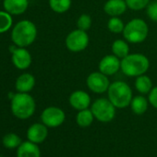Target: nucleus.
Returning <instances> with one entry per match:
<instances>
[{
    "instance_id": "1",
    "label": "nucleus",
    "mask_w": 157,
    "mask_h": 157,
    "mask_svg": "<svg viewBox=\"0 0 157 157\" xmlns=\"http://www.w3.org/2000/svg\"><path fill=\"white\" fill-rule=\"evenodd\" d=\"M150 67L149 58L139 53L128 54L121 59V71L128 77L137 78L145 74Z\"/></svg>"
},
{
    "instance_id": "2",
    "label": "nucleus",
    "mask_w": 157,
    "mask_h": 157,
    "mask_svg": "<svg viewBox=\"0 0 157 157\" xmlns=\"http://www.w3.org/2000/svg\"><path fill=\"white\" fill-rule=\"evenodd\" d=\"M107 96L117 108L123 109L130 105L133 94L128 84L124 82L117 81L110 84L107 91Z\"/></svg>"
},
{
    "instance_id": "3",
    "label": "nucleus",
    "mask_w": 157,
    "mask_h": 157,
    "mask_svg": "<svg viewBox=\"0 0 157 157\" xmlns=\"http://www.w3.org/2000/svg\"><path fill=\"white\" fill-rule=\"evenodd\" d=\"M37 29L31 21H21L18 22L12 30L11 38L13 43L19 47L31 45L36 39Z\"/></svg>"
},
{
    "instance_id": "4",
    "label": "nucleus",
    "mask_w": 157,
    "mask_h": 157,
    "mask_svg": "<svg viewBox=\"0 0 157 157\" xmlns=\"http://www.w3.org/2000/svg\"><path fill=\"white\" fill-rule=\"evenodd\" d=\"M35 108V101L28 93H19L11 99V112L17 118H30L34 114Z\"/></svg>"
},
{
    "instance_id": "5",
    "label": "nucleus",
    "mask_w": 157,
    "mask_h": 157,
    "mask_svg": "<svg viewBox=\"0 0 157 157\" xmlns=\"http://www.w3.org/2000/svg\"><path fill=\"white\" fill-rule=\"evenodd\" d=\"M123 36L128 43L140 44L146 40L149 34V27L145 21L141 19H133L125 24Z\"/></svg>"
},
{
    "instance_id": "6",
    "label": "nucleus",
    "mask_w": 157,
    "mask_h": 157,
    "mask_svg": "<svg viewBox=\"0 0 157 157\" xmlns=\"http://www.w3.org/2000/svg\"><path fill=\"white\" fill-rule=\"evenodd\" d=\"M117 107L108 98H98L91 105L94 118L102 123H108L116 117Z\"/></svg>"
},
{
    "instance_id": "7",
    "label": "nucleus",
    "mask_w": 157,
    "mask_h": 157,
    "mask_svg": "<svg viewBox=\"0 0 157 157\" xmlns=\"http://www.w3.org/2000/svg\"><path fill=\"white\" fill-rule=\"evenodd\" d=\"M66 46L73 53H78L85 50L90 43V38L87 32L77 29L70 32L66 37Z\"/></svg>"
},
{
    "instance_id": "8",
    "label": "nucleus",
    "mask_w": 157,
    "mask_h": 157,
    "mask_svg": "<svg viewBox=\"0 0 157 157\" xmlns=\"http://www.w3.org/2000/svg\"><path fill=\"white\" fill-rule=\"evenodd\" d=\"M86 84L90 91L94 94H102L108 91L110 86V82L108 76L103 74L100 71H95L91 73L86 78Z\"/></svg>"
},
{
    "instance_id": "9",
    "label": "nucleus",
    "mask_w": 157,
    "mask_h": 157,
    "mask_svg": "<svg viewBox=\"0 0 157 157\" xmlns=\"http://www.w3.org/2000/svg\"><path fill=\"white\" fill-rule=\"evenodd\" d=\"M41 119L47 128H57L64 123L66 115L61 108L49 106L42 112Z\"/></svg>"
},
{
    "instance_id": "10",
    "label": "nucleus",
    "mask_w": 157,
    "mask_h": 157,
    "mask_svg": "<svg viewBox=\"0 0 157 157\" xmlns=\"http://www.w3.org/2000/svg\"><path fill=\"white\" fill-rule=\"evenodd\" d=\"M121 67V59L115 55H106L99 62V71L110 77L117 74Z\"/></svg>"
},
{
    "instance_id": "11",
    "label": "nucleus",
    "mask_w": 157,
    "mask_h": 157,
    "mask_svg": "<svg viewBox=\"0 0 157 157\" xmlns=\"http://www.w3.org/2000/svg\"><path fill=\"white\" fill-rule=\"evenodd\" d=\"M68 102L74 109L81 111L89 108L91 105V96L82 90H77L70 94Z\"/></svg>"
},
{
    "instance_id": "12",
    "label": "nucleus",
    "mask_w": 157,
    "mask_h": 157,
    "mask_svg": "<svg viewBox=\"0 0 157 157\" xmlns=\"http://www.w3.org/2000/svg\"><path fill=\"white\" fill-rule=\"evenodd\" d=\"M12 62L19 69H26L32 64V56L24 47H17L12 53Z\"/></svg>"
},
{
    "instance_id": "13",
    "label": "nucleus",
    "mask_w": 157,
    "mask_h": 157,
    "mask_svg": "<svg viewBox=\"0 0 157 157\" xmlns=\"http://www.w3.org/2000/svg\"><path fill=\"white\" fill-rule=\"evenodd\" d=\"M48 135L47 127L44 123H35L32 125L27 130L28 140L36 144L42 143L45 140Z\"/></svg>"
},
{
    "instance_id": "14",
    "label": "nucleus",
    "mask_w": 157,
    "mask_h": 157,
    "mask_svg": "<svg viewBox=\"0 0 157 157\" xmlns=\"http://www.w3.org/2000/svg\"><path fill=\"white\" fill-rule=\"evenodd\" d=\"M128 9L125 0H107L104 6V11L110 17H119Z\"/></svg>"
},
{
    "instance_id": "15",
    "label": "nucleus",
    "mask_w": 157,
    "mask_h": 157,
    "mask_svg": "<svg viewBox=\"0 0 157 157\" xmlns=\"http://www.w3.org/2000/svg\"><path fill=\"white\" fill-rule=\"evenodd\" d=\"M17 157H41V151L36 143L23 141L17 148Z\"/></svg>"
},
{
    "instance_id": "16",
    "label": "nucleus",
    "mask_w": 157,
    "mask_h": 157,
    "mask_svg": "<svg viewBox=\"0 0 157 157\" xmlns=\"http://www.w3.org/2000/svg\"><path fill=\"white\" fill-rule=\"evenodd\" d=\"M4 9L12 15H20L24 13L29 6L28 0H5Z\"/></svg>"
},
{
    "instance_id": "17",
    "label": "nucleus",
    "mask_w": 157,
    "mask_h": 157,
    "mask_svg": "<svg viewBox=\"0 0 157 157\" xmlns=\"http://www.w3.org/2000/svg\"><path fill=\"white\" fill-rule=\"evenodd\" d=\"M35 85V78L30 73L21 75L16 81V90L19 93H29Z\"/></svg>"
},
{
    "instance_id": "18",
    "label": "nucleus",
    "mask_w": 157,
    "mask_h": 157,
    "mask_svg": "<svg viewBox=\"0 0 157 157\" xmlns=\"http://www.w3.org/2000/svg\"><path fill=\"white\" fill-rule=\"evenodd\" d=\"M149 100L142 95H137L132 98L130 103L131 110L136 115H142L144 114L149 106Z\"/></svg>"
},
{
    "instance_id": "19",
    "label": "nucleus",
    "mask_w": 157,
    "mask_h": 157,
    "mask_svg": "<svg viewBox=\"0 0 157 157\" xmlns=\"http://www.w3.org/2000/svg\"><path fill=\"white\" fill-rule=\"evenodd\" d=\"M111 49H112L113 55L117 56L119 59L124 58L125 56H127L129 54L128 43L126 40L117 39V40L114 41V43L112 44Z\"/></svg>"
},
{
    "instance_id": "20",
    "label": "nucleus",
    "mask_w": 157,
    "mask_h": 157,
    "mask_svg": "<svg viewBox=\"0 0 157 157\" xmlns=\"http://www.w3.org/2000/svg\"><path fill=\"white\" fill-rule=\"evenodd\" d=\"M135 88H136V90L140 94H147L152 89L151 80V78L147 75H145V74L140 75V76H139V77L136 78Z\"/></svg>"
},
{
    "instance_id": "21",
    "label": "nucleus",
    "mask_w": 157,
    "mask_h": 157,
    "mask_svg": "<svg viewBox=\"0 0 157 157\" xmlns=\"http://www.w3.org/2000/svg\"><path fill=\"white\" fill-rule=\"evenodd\" d=\"M94 120V116L91 110V108L83 109L78 111L76 116V122L82 128H87L92 125Z\"/></svg>"
},
{
    "instance_id": "22",
    "label": "nucleus",
    "mask_w": 157,
    "mask_h": 157,
    "mask_svg": "<svg viewBox=\"0 0 157 157\" xmlns=\"http://www.w3.org/2000/svg\"><path fill=\"white\" fill-rule=\"evenodd\" d=\"M49 6L56 13H65L71 7V0H49Z\"/></svg>"
},
{
    "instance_id": "23",
    "label": "nucleus",
    "mask_w": 157,
    "mask_h": 157,
    "mask_svg": "<svg viewBox=\"0 0 157 157\" xmlns=\"http://www.w3.org/2000/svg\"><path fill=\"white\" fill-rule=\"evenodd\" d=\"M21 139L19 135L15 133H9L5 135L2 139L3 145L8 149H15L18 148L21 144Z\"/></svg>"
},
{
    "instance_id": "24",
    "label": "nucleus",
    "mask_w": 157,
    "mask_h": 157,
    "mask_svg": "<svg viewBox=\"0 0 157 157\" xmlns=\"http://www.w3.org/2000/svg\"><path fill=\"white\" fill-rule=\"evenodd\" d=\"M107 28L112 33H122L125 28L123 21L119 17H111L107 22Z\"/></svg>"
},
{
    "instance_id": "25",
    "label": "nucleus",
    "mask_w": 157,
    "mask_h": 157,
    "mask_svg": "<svg viewBox=\"0 0 157 157\" xmlns=\"http://www.w3.org/2000/svg\"><path fill=\"white\" fill-rule=\"evenodd\" d=\"M7 11H0V33L9 31L12 25V18Z\"/></svg>"
},
{
    "instance_id": "26",
    "label": "nucleus",
    "mask_w": 157,
    "mask_h": 157,
    "mask_svg": "<svg viewBox=\"0 0 157 157\" xmlns=\"http://www.w3.org/2000/svg\"><path fill=\"white\" fill-rule=\"evenodd\" d=\"M125 1L127 3L128 9L134 11H139L146 9L150 3V0H125Z\"/></svg>"
},
{
    "instance_id": "27",
    "label": "nucleus",
    "mask_w": 157,
    "mask_h": 157,
    "mask_svg": "<svg viewBox=\"0 0 157 157\" xmlns=\"http://www.w3.org/2000/svg\"><path fill=\"white\" fill-rule=\"evenodd\" d=\"M92 26V18L88 14H82L77 21L78 29L87 32Z\"/></svg>"
},
{
    "instance_id": "28",
    "label": "nucleus",
    "mask_w": 157,
    "mask_h": 157,
    "mask_svg": "<svg viewBox=\"0 0 157 157\" xmlns=\"http://www.w3.org/2000/svg\"><path fill=\"white\" fill-rule=\"evenodd\" d=\"M146 13L152 21H157V0L149 3L146 8Z\"/></svg>"
},
{
    "instance_id": "29",
    "label": "nucleus",
    "mask_w": 157,
    "mask_h": 157,
    "mask_svg": "<svg viewBox=\"0 0 157 157\" xmlns=\"http://www.w3.org/2000/svg\"><path fill=\"white\" fill-rule=\"evenodd\" d=\"M148 94H149L148 100H149L150 105L152 107L157 109V86L152 87V89L151 90V92Z\"/></svg>"
}]
</instances>
